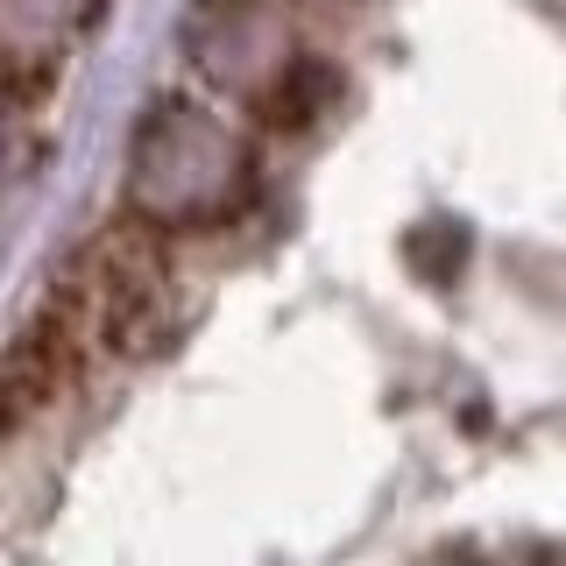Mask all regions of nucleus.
<instances>
[{"label": "nucleus", "instance_id": "nucleus-1", "mask_svg": "<svg viewBox=\"0 0 566 566\" xmlns=\"http://www.w3.org/2000/svg\"><path fill=\"white\" fill-rule=\"evenodd\" d=\"M164 283H170L164 234H156L149 220H106L99 234L71 255L64 283L43 297V305H57L71 326H78V340L93 354H106V347H128L156 318Z\"/></svg>", "mask_w": 566, "mask_h": 566}, {"label": "nucleus", "instance_id": "nucleus-2", "mask_svg": "<svg viewBox=\"0 0 566 566\" xmlns=\"http://www.w3.org/2000/svg\"><path fill=\"white\" fill-rule=\"evenodd\" d=\"M85 361H93V347L78 340V326H71L57 305H43L8 347V432H22L35 411H50L57 397H71L78 376H85Z\"/></svg>", "mask_w": 566, "mask_h": 566}, {"label": "nucleus", "instance_id": "nucleus-3", "mask_svg": "<svg viewBox=\"0 0 566 566\" xmlns=\"http://www.w3.org/2000/svg\"><path fill=\"white\" fill-rule=\"evenodd\" d=\"M340 99V78H333L326 64H291L283 78L270 85V99H262V114H270V128H312L326 106Z\"/></svg>", "mask_w": 566, "mask_h": 566}, {"label": "nucleus", "instance_id": "nucleus-4", "mask_svg": "<svg viewBox=\"0 0 566 566\" xmlns=\"http://www.w3.org/2000/svg\"><path fill=\"white\" fill-rule=\"evenodd\" d=\"M57 78H64L57 50H14V57H8V106H14V114H35V106L57 93Z\"/></svg>", "mask_w": 566, "mask_h": 566}]
</instances>
